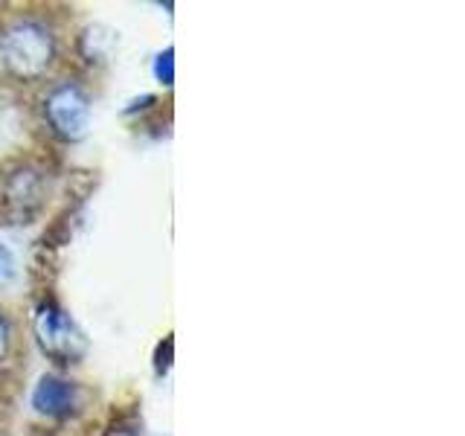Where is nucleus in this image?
<instances>
[{
	"label": "nucleus",
	"instance_id": "1",
	"mask_svg": "<svg viewBox=\"0 0 465 436\" xmlns=\"http://www.w3.org/2000/svg\"><path fill=\"white\" fill-rule=\"evenodd\" d=\"M55 58V38L38 21H15L0 33V64L21 82L41 79Z\"/></svg>",
	"mask_w": 465,
	"mask_h": 436
},
{
	"label": "nucleus",
	"instance_id": "2",
	"mask_svg": "<svg viewBox=\"0 0 465 436\" xmlns=\"http://www.w3.org/2000/svg\"><path fill=\"white\" fill-rule=\"evenodd\" d=\"M33 332L41 352L53 358L55 363H76L87 352V341L82 329L58 302L47 300L38 305L33 317Z\"/></svg>",
	"mask_w": 465,
	"mask_h": 436
},
{
	"label": "nucleus",
	"instance_id": "3",
	"mask_svg": "<svg viewBox=\"0 0 465 436\" xmlns=\"http://www.w3.org/2000/svg\"><path fill=\"white\" fill-rule=\"evenodd\" d=\"M44 114H47V123L58 137L76 143L87 134V125H91V99L76 82H62L47 94Z\"/></svg>",
	"mask_w": 465,
	"mask_h": 436
},
{
	"label": "nucleus",
	"instance_id": "4",
	"mask_svg": "<svg viewBox=\"0 0 465 436\" xmlns=\"http://www.w3.org/2000/svg\"><path fill=\"white\" fill-rule=\"evenodd\" d=\"M33 407L41 416L64 419L79 411V387L58 375H41L33 390Z\"/></svg>",
	"mask_w": 465,
	"mask_h": 436
},
{
	"label": "nucleus",
	"instance_id": "5",
	"mask_svg": "<svg viewBox=\"0 0 465 436\" xmlns=\"http://www.w3.org/2000/svg\"><path fill=\"white\" fill-rule=\"evenodd\" d=\"M116 33L114 29H108V26H87L84 29V35H82V53H84V58L87 62H105V58L114 53V47H116Z\"/></svg>",
	"mask_w": 465,
	"mask_h": 436
},
{
	"label": "nucleus",
	"instance_id": "6",
	"mask_svg": "<svg viewBox=\"0 0 465 436\" xmlns=\"http://www.w3.org/2000/svg\"><path fill=\"white\" fill-rule=\"evenodd\" d=\"M154 76H157L160 84H172L174 82V50L172 47H166L154 58Z\"/></svg>",
	"mask_w": 465,
	"mask_h": 436
},
{
	"label": "nucleus",
	"instance_id": "7",
	"mask_svg": "<svg viewBox=\"0 0 465 436\" xmlns=\"http://www.w3.org/2000/svg\"><path fill=\"white\" fill-rule=\"evenodd\" d=\"M15 276V256L9 247L0 242V282H9Z\"/></svg>",
	"mask_w": 465,
	"mask_h": 436
},
{
	"label": "nucleus",
	"instance_id": "8",
	"mask_svg": "<svg viewBox=\"0 0 465 436\" xmlns=\"http://www.w3.org/2000/svg\"><path fill=\"white\" fill-rule=\"evenodd\" d=\"M9 343H12V332H9L6 317L0 314V363H4V358H6V352H9Z\"/></svg>",
	"mask_w": 465,
	"mask_h": 436
}]
</instances>
